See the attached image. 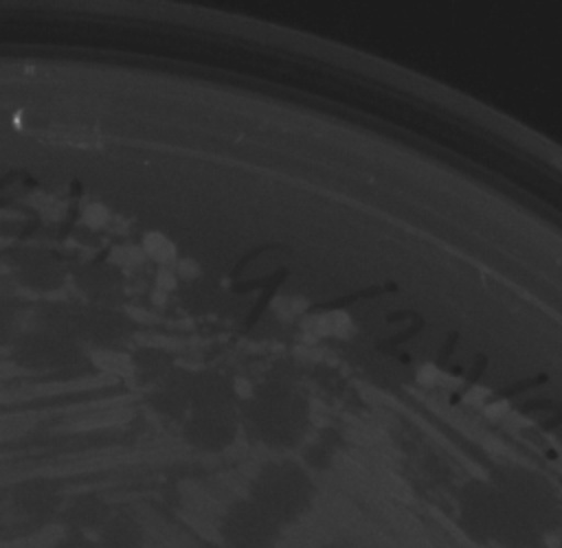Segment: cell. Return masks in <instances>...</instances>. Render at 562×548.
<instances>
[{
	"label": "cell",
	"instance_id": "7",
	"mask_svg": "<svg viewBox=\"0 0 562 548\" xmlns=\"http://www.w3.org/2000/svg\"><path fill=\"white\" fill-rule=\"evenodd\" d=\"M145 248H147L149 254H154L160 261H165V259H169L173 254V246L165 237H160V235H149L145 239Z\"/></svg>",
	"mask_w": 562,
	"mask_h": 548
},
{
	"label": "cell",
	"instance_id": "2",
	"mask_svg": "<svg viewBox=\"0 0 562 548\" xmlns=\"http://www.w3.org/2000/svg\"><path fill=\"white\" fill-rule=\"evenodd\" d=\"M505 500L538 530V535L551 530L560 522V504L553 491L527 471H505L494 482Z\"/></svg>",
	"mask_w": 562,
	"mask_h": 548
},
{
	"label": "cell",
	"instance_id": "1",
	"mask_svg": "<svg viewBox=\"0 0 562 548\" xmlns=\"http://www.w3.org/2000/svg\"><path fill=\"white\" fill-rule=\"evenodd\" d=\"M312 493V480L301 467L292 463H277L259 471L250 489V500L277 524H285L307 511Z\"/></svg>",
	"mask_w": 562,
	"mask_h": 548
},
{
	"label": "cell",
	"instance_id": "11",
	"mask_svg": "<svg viewBox=\"0 0 562 548\" xmlns=\"http://www.w3.org/2000/svg\"><path fill=\"white\" fill-rule=\"evenodd\" d=\"M505 548H538V544H531V546H505Z\"/></svg>",
	"mask_w": 562,
	"mask_h": 548
},
{
	"label": "cell",
	"instance_id": "5",
	"mask_svg": "<svg viewBox=\"0 0 562 548\" xmlns=\"http://www.w3.org/2000/svg\"><path fill=\"white\" fill-rule=\"evenodd\" d=\"M108 517H110V513H108L105 502H101L97 498H81L66 513L68 524L79 530H90V528L99 530L108 522Z\"/></svg>",
	"mask_w": 562,
	"mask_h": 548
},
{
	"label": "cell",
	"instance_id": "10",
	"mask_svg": "<svg viewBox=\"0 0 562 548\" xmlns=\"http://www.w3.org/2000/svg\"><path fill=\"white\" fill-rule=\"evenodd\" d=\"M198 548H226L224 544H215V541H202L198 544Z\"/></svg>",
	"mask_w": 562,
	"mask_h": 548
},
{
	"label": "cell",
	"instance_id": "3",
	"mask_svg": "<svg viewBox=\"0 0 562 548\" xmlns=\"http://www.w3.org/2000/svg\"><path fill=\"white\" fill-rule=\"evenodd\" d=\"M279 533L281 524L252 500L231 504L220 522V535L226 548H274Z\"/></svg>",
	"mask_w": 562,
	"mask_h": 548
},
{
	"label": "cell",
	"instance_id": "6",
	"mask_svg": "<svg viewBox=\"0 0 562 548\" xmlns=\"http://www.w3.org/2000/svg\"><path fill=\"white\" fill-rule=\"evenodd\" d=\"M29 513H44V511H48V509H53L55 506V498H53V493L50 491H44V489H40V487H29V489H24L22 493H20V500H18Z\"/></svg>",
	"mask_w": 562,
	"mask_h": 548
},
{
	"label": "cell",
	"instance_id": "8",
	"mask_svg": "<svg viewBox=\"0 0 562 548\" xmlns=\"http://www.w3.org/2000/svg\"><path fill=\"white\" fill-rule=\"evenodd\" d=\"M57 548H103L99 541H90L88 537H68L66 541H61Z\"/></svg>",
	"mask_w": 562,
	"mask_h": 548
},
{
	"label": "cell",
	"instance_id": "4",
	"mask_svg": "<svg viewBox=\"0 0 562 548\" xmlns=\"http://www.w3.org/2000/svg\"><path fill=\"white\" fill-rule=\"evenodd\" d=\"M97 541L103 548H143V528L127 515H110Z\"/></svg>",
	"mask_w": 562,
	"mask_h": 548
},
{
	"label": "cell",
	"instance_id": "9",
	"mask_svg": "<svg viewBox=\"0 0 562 548\" xmlns=\"http://www.w3.org/2000/svg\"><path fill=\"white\" fill-rule=\"evenodd\" d=\"M327 548H360V546H356V544H351V541H336V544H331V546H327Z\"/></svg>",
	"mask_w": 562,
	"mask_h": 548
}]
</instances>
